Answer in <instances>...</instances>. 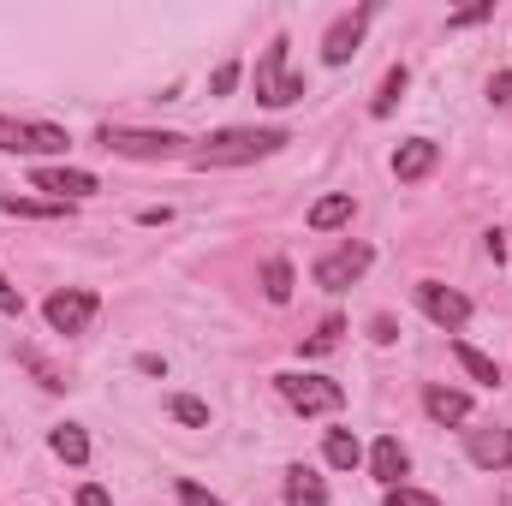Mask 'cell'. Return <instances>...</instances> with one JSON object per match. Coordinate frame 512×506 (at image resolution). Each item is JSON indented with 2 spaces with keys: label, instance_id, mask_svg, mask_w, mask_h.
<instances>
[{
  "label": "cell",
  "instance_id": "obj_1",
  "mask_svg": "<svg viewBox=\"0 0 512 506\" xmlns=\"http://www.w3.org/2000/svg\"><path fill=\"white\" fill-rule=\"evenodd\" d=\"M286 143H292V131L280 126H227L215 137H203L191 149V161L197 167H245V161H262V155H280Z\"/></svg>",
  "mask_w": 512,
  "mask_h": 506
},
{
  "label": "cell",
  "instance_id": "obj_2",
  "mask_svg": "<svg viewBox=\"0 0 512 506\" xmlns=\"http://www.w3.org/2000/svg\"><path fill=\"white\" fill-rule=\"evenodd\" d=\"M274 387H280V399H286L292 411H304V417H334V411L346 405V387L328 381V376H316V370H280Z\"/></svg>",
  "mask_w": 512,
  "mask_h": 506
},
{
  "label": "cell",
  "instance_id": "obj_3",
  "mask_svg": "<svg viewBox=\"0 0 512 506\" xmlns=\"http://www.w3.org/2000/svg\"><path fill=\"white\" fill-rule=\"evenodd\" d=\"M286 54H292V42H286V36H274V42L262 48V60H256V102H268V108L304 102V78L286 66Z\"/></svg>",
  "mask_w": 512,
  "mask_h": 506
},
{
  "label": "cell",
  "instance_id": "obj_4",
  "mask_svg": "<svg viewBox=\"0 0 512 506\" xmlns=\"http://www.w3.org/2000/svg\"><path fill=\"white\" fill-rule=\"evenodd\" d=\"M96 143H102L108 155H126V161H167V155L185 149L179 131H131V126H102Z\"/></svg>",
  "mask_w": 512,
  "mask_h": 506
},
{
  "label": "cell",
  "instance_id": "obj_5",
  "mask_svg": "<svg viewBox=\"0 0 512 506\" xmlns=\"http://www.w3.org/2000/svg\"><path fill=\"white\" fill-rule=\"evenodd\" d=\"M72 137L48 120H12L0 114V155H66Z\"/></svg>",
  "mask_w": 512,
  "mask_h": 506
},
{
  "label": "cell",
  "instance_id": "obj_6",
  "mask_svg": "<svg viewBox=\"0 0 512 506\" xmlns=\"http://www.w3.org/2000/svg\"><path fill=\"white\" fill-rule=\"evenodd\" d=\"M370 262H376L370 245H352V239H346V245H334L328 256H316V268H310V274H316V286H322V292H346V286H358V280L370 274Z\"/></svg>",
  "mask_w": 512,
  "mask_h": 506
},
{
  "label": "cell",
  "instance_id": "obj_7",
  "mask_svg": "<svg viewBox=\"0 0 512 506\" xmlns=\"http://www.w3.org/2000/svg\"><path fill=\"white\" fill-rule=\"evenodd\" d=\"M96 310H102V298H96L90 286H60V292H48V304H42V316H48L54 334H84V328L96 322Z\"/></svg>",
  "mask_w": 512,
  "mask_h": 506
},
{
  "label": "cell",
  "instance_id": "obj_8",
  "mask_svg": "<svg viewBox=\"0 0 512 506\" xmlns=\"http://www.w3.org/2000/svg\"><path fill=\"white\" fill-rule=\"evenodd\" d=\"M411 298H417V310H423L435 328H447V334H459V328L471 322V298L453 292V286H441V280H417Z\"/></svg>",
  "mask_w": 512,
  "mask_h": 506
},
{
  "label": "cell",
  "instance_id": "obj_9",
  "mask_svg": "<svg viewBox=\"0 0 512 506\" xmlns=\"http://www.w3.org/2000/svg\"><path fill=\"white\" fill-rule=\"evenodd\" d=\"M30 185H36V191H54V203H66V209L102 191V179H96V173H84V167H36V173H30Z\"/></svg>",
  "mask_w": 512,
  "mask_h": 506
},
{
  "label": "cell",
  "instance_id": "obj_10",
  "mask_svg": "<svg viewBox=\"0 0 512 506\" xmlns=\"http://www.w3.org/2000/svg\"><path fill=\"white\" fill-rule=\"evenodd\" d=\"M465 453H471L477 471H512V429H501V423L465 429Z\"/></svg>",
  "mask_w": 512,
  "mask_h": 506
},
{
  "label": "cell",
  "instance_id": "obj_11",
  "mask_svg": "<svg viewBox=\"0 0 512 506\" xmlns=\"http://www.w3.org/2000/svg\"><path fill=\"white\" fill-rule=\"evenodd\" d=\"M370 18H376V6H358V12H346V18H340L328 36H322V60H328V66H346V60L358 54V42H364V24H370Z\"/></svg>",
  "mask_w": 512,
  "mask_h": 506
},
{
  "label": "cell",
  "instance_id": "obj_12",
  "mask_svg": "<svg viewBox=\"0 0 512 506\" xmlns=\"http://www.w3.org/2000/svg\"><path fill=\"white\" fill-rule=\"evenodd\" d=\"M435 161H441V143H435V137H405V143L393 149V179H399V185H417V179L435 173Z\"/></svg>",
  "mask_w": 512,
  "mask_h": 506
},
{
  "label": "cell",
  "instance_id": "obj_13",
  "mask_svg": "<svg viewBox=\"0 0 512 506\" xmlns=\"http://www.w3.org/2000/svg\"><path fill=\"white\" fill-rule=\"evenodd\" d=\"M411 471V453H405V441L399 435H382L376 447H370V477L382 483V489H399V477Z\"/></svg>",
  "mask_w": 512,
  "mask_h": 506
},
{
  "label": "cell",
  "instance_id": "obj_14",
  "mask_svg": "<svg viewBox=\"0 0 512 506\" xmlns=\"http://www.w3.org/2000/svg\"><path fill=\"white\" fill-rule=\"evenodd\" d=\"M352 191H328V197H316L310 203V233H340L346 221H352Z\"/></svg>",
  "mask_w": 512,
  "mask_h": 506
},
{
  "label": "cell",
  "instance_id": "obj_15",
  "mask_svg": "<svg viewBox=\"0 0 512 506\" xmlns=\"http://www.w3.org/2000/svg\"><path fill=\"white\" fill-rule=\"evenodd\" d=\"M423 411H429L435 423H471V393H459V387H429V393H423Z\"/></svg>",
  "mask_w": 512,
  "mask_h": 506
},
{
  "label": "cell",
  "instance_id": "obj_16",
  "mask_svg": "<svg viewBox=\"0 0 512 506\" xmlns=\"http://www.w3.org/2000/svg\"><path fill=\"white\" fill-rule=\"evenodd\" d=\"M48 453L66 459V465H90V435H84L78 423H54V429H48Z\"/></svg>",
  "mask_w": 512,
  "mask_h": 506
},
{
  "label": "cell",
  "instance_id": "obj_17",
  "mask_svg": "<svg viewBox=\"0 0 512 506\" xmlns=\"http://www.w3.org/2000/svg\"><path fill=\"white\" fill-rule=\"evenodd\" d=\"M286 506H328V483L310 465H292L286 471Z\"/></svg>",
  "mask_w": 512,
  "mask_h": 506
},
{
  "label": "cell",
  "instance_id": "obj_18",
  "mask_svg": "<svg viewBox=\"0 0 512 506\" xmlns=\"http://www.w3.org/2000/svg\"><path fill=\"white\" fill-rule=\"evenodd\" d=\"M322 459H328L334 471H358V465H364V447H358V435H352V429H328Z\"/></svg>",
  "mask_w": 512,
  "mask_h": 506
},
{
  "label": "cell",
  "instance_id": "obj_19",
  "mask_svg": "<svg viewBox=\"0 0 512 506\" xmlns=\"http://www.w3.org/2000/svg\"><path fill=\"white\" fill-rule=\"evenodd\" d=\"M453 358H459V370L471 381H483V387H501V370H495V358L489 352H477L471 340H453Z\"/></svg>",
  "mask_w": 512,
  "mask_h": 506
},
{
  "label": "cell",
  "instance_id": "obj_20",
  "mask_svg": "<svg viewBox=\"0 0 512 506\" xmlns=\"http://www.w3.org/2000/svg\"><path fill=\"white\" fill-rule=\"evenodd\" d=\"M262 298H268V304H286V298H292V262H286V256H268V262H262Z\"/></svg>",
  "mask_w": 512,
  "mask_h": 506
},
{
  "label": "cell",
  "instance_id": "obj_21",
  "mask_svg": "<svg viewBox=\"0 0 512 506\" xmlns=\"http://www.w3.org/2000/svg\"><path fill=\"white\" fill-rule=\"evenodd\" d=\"M405 84H411V72H405V66H387L382 90H376V102H370V114H376V120H387V114L399 108V96H405Z\"/></svg>",
  "mask_w": 512,
  "mask_h": 506
},
{
  "label": "cell",
  "instance_id": "obj_22",
  "mask_svg": "<svg viewBox=\"0 0 512 506\" xmlns=\"http://www.w3.org/2000/svg\"><path fill=\"white\" fill-rule=\"evenodd\" d=\"M0 209L6 215H30V221H60L66 215V203H36V197H0Z\"/></svg>",
  "mask_w": 512,
  "mask_h": 506
},
{
  "label": "cell",
  "instance_id": "obj_23",
  "mask_svg": "<svg viewBox=\"0 0 512 506\" xmlns=\"http://www.w3.org/2000/svg\"><path fill=\"white\" fill-rule=\"evenodd\" d=\"M167 411H173L179 423H191V429H209V405H203V399H191V393H173V399H167Z\"/></svg>",
  "mask_w": 512,
  "mask_h": 506
},
{
  "label": "cell",
  "instance_id": "obj_24",
  "mask_svg": "<svg viewBox=\"0 0 512 506\" xmlns=\"http://www.w3.org/2000/svg\"><path fill=\"white\" fill-rule=\"evenodd\" d=\"M173 495H179V506H227V501H215L203 483H191V477H179V483H173Z\"/></svg>",
  "mask_w": 512,
  "mask_h": 506
},
{
  "label": "cell",
  "instance_id": "obj_25",
  "mask_svg": "<svg viewBox=\"0 0 512 506\" xmlns=\"http://www.w3.org/2000/svg\"><path fill=\"white\" fill-rule=\"evenodd\" d=\"M382 506H441L429 489H411V483H399V489H387V501Z\"/></svg>",
  "mask_w": 512,
  "mask_h": 506
},
{
  "label": "cell",
  "instance_id": "obj_26",
  "mask_svg": "<svg viewBox=\"0 0 512 506\" xmlns=\"http://www.w3.org/2000/svg\"><path fill=\"white\" fill-rule=\"evenodd\" d=\"M245 78V66L239 60H227V66H215V78H209V96H233V84Z\"/></svg>",
  "mask_w": 512,
  "mask_h": 506
},
{
  "label": "cell",
  "instance_id": "obj_27",
  "mask_svg": "<svg viewBox=\"0 0 512 506\" xmlns=\"http://www.w3.org/2000/svg\"><path fill=\"white\" fill-rule=\"evenodd\" d=\"M489 18H495V0H483V6H465V12H453L447 24H453V30H465V24H489Z\"/></svg>",
  "mask_w": 512,
  "mask_h": 506
},
{
  "label": "cell",
  "instance_id": "obj_28",
  "mask_svg": "<svg viewBox=\"0 0 512 506\" xmlns=\"http://www.w3.org/2000/svg\"><path fill=\"white\" fill-rule=\"evenodd\" d=\"M334 340H340V316H328V322H322V334H310V346H304V352H334Z\"/></svg>",
  "mask_w": 512,
  "mask_h": 506
},
{
  "label": "cell",
  "instance_id": "obj_29",
  "mask_svg": "<svg viewBox=\"0 0 512 506\" xmlns=\"http://www.w3.org/2000/svg\"><path fill=\"white\" fill-rule=\"evenodd\" d=\"M0 316H24V292L0 274Z\"/></svg>",
  "mask_w": 512,
  "mask_h": 506
},
{
  "label": "cell",
  "instance_id": "obj_30",
  "mask_svg": "<svg viewBox=\"0 0 512 506\" xmlns=\"http://www.w3.org/2000/svg\"><path fill=\"white\" fill-rule=\"evenodd\" d=\"M489 102H495V108H512V72H495V78H489Z\"/></svg>",
  "mask_w": 512,
  "mask_h": 506
},
{
  "label": "cell",
  "instance_id": "obj_31",
  "mask_svg": "<svg viewBox=\"0 0 512 506\" xmlns=\"http://www.w3.org/2000/svg\"><path fill=\"white\" fill-rule=\"evenodd\" d=\"M370 340H376V346H393V340H399V328H393V316H376V322H370Z\"/></svg>",
  "mask_w": 512,
  "mask_h": 506
},
{
  "label": "cell",
  "instance_id": "obj_32",
  "mask_svg": "<svg viewBox=\"0 0 512 506\" xmlns=\"http://www.w3.org/2000/svg\"><path fill=\"white\" fill-rule=\"evenodd\" d=\"M78 506H114V495H108L102 483H84V489H78Z\"/></svg>",
  "mask_w": 512,
  "mask_h": 506
},
{
  "label": "cell",
  "instance_id": "obj_33",
  "mask_svg": "<svg viewBox=\"0 0 512 506\" xmlns=\"http://www.w3.org/2000/svg\"><path fill=\"white\" fill-rule=\"evenodd\" d=\"M137 370H143V376H167V364H161L155 352H143V358H137Z\"/></svg>",
  "mask_w": 512,
  "mask_h": 506
}]
</instances>
